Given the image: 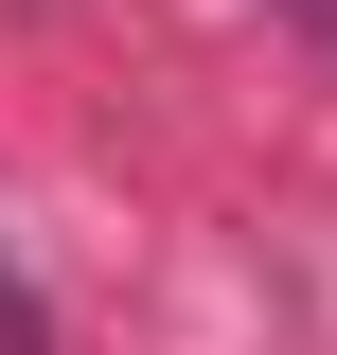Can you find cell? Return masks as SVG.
<instances>
[{"instance_id": "6da1fadb", "label": "cell", "mask_w": 337, "mask_h": 355, "mask_svg": "<svg viewBox=\"0 0 337 355\" xmlns=\"http://www.w3.org/2000/svg\"><path fill=\"white\" fill-rule=\"evenodd\" d=\"M284 18H320V36H337V0H284Z\"/></svg>"}]
</instances>
